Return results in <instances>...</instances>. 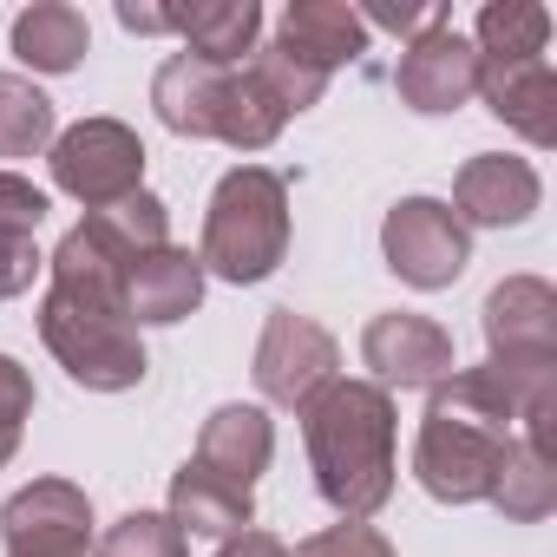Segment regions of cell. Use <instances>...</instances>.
Wrapping results in <instances>:
<instances>
[{"label":"cell","instance_id":"obj_1","mask_svg":"<svg viewBox=\"0 0 557 557\" xmlns=\"http://www.w3.org/2000/svg\"><path fill=\"white\" fill-rule=\"evenodd\" d=\"M47 269H53V289L40 302V342L53 348V361L92 394L138 387L151 361L138 329L125 322V262L86 223H73Z\"/></svg>","mask_w":557,"mask_h":557},{"label":"cell","instance_id":"obj_2","mask_svg":"<svg viewBox=\"0 0 557 557\" xmlns=\"http://www.w3.org/2000/svg\"><path fill=\"white\" fill-rule=\"evenodd\" d=\"M518 440V407L505 394V381L479 361V368H453L420 420V446H413V479L440 498V505H479L498 479L505 446Z\"/></svg>","mask_w":557,"mask_h":557},{"label":"cell","instance_id":"obj_3","mask_svg":"<svg viewBox=\"0 0 557 557\" xmlns=\"http://www.w3.org/2000/svg\"><path fill=\"white\" fill-rule=\"evenodd\" d=\"M302 413L315 492L342 518H374L394 498V400L374 381H329Z\"/></svg>","mask_w":557,"mask_h":557},{"label":"cell","instance_id":"obj_4","mask_svg":"<svg viewBox=\"0 0 557 557\" xmlns=\"http://www.w3.org/2000/svg\"><path fill=\"white\" fill-rule=\"evenodd\" d=\"M289 256V184L262 171V164H236L203 210V275L249 289L262 275H275V262Z\"/></svg>","mask_w":557,"mask_h":557},{"label":"cell","instance_id":"obj_5","mask_svg":"<svg viewBox=\"0 0 557 557\" xmlns=\"http://www.w3.org/2000/svg\"><path fill=\"white\" fill-rule=\"evenodd\" d=\"M53 158V184L86 203V210H106V203H125L132 190H145V145L132 125L119 119H79L73 132H53L47 145Z\"/></svg>","mask_w":557,"mask_h":557},{"label":"cell","instance_id":"obj_6","mask_svg":"<svg viewBox=\"0 0 557 557\" xmlns=\"http://www.w3.org/2000/svg\"><path fill=\"white\" fill-rule=\"evenodd\" d=\"M381 256L407 289H453L472 262V230L440 197H400L381 223Z\"/></svg>","mask_w":557,"mask_h":557},{"label":"cell","instance_id":"obj_7","mask_svg":"<svg viewBox=\"0 0 557 557\" xmlns=\"http://www.w3.org/2000/svg\"><path fill=\"white\" fill-rule=\"evenodd\" d=\"M335 368H342V348H335V335L322 322H309L296 309H269L262 342H256V368H249L262 400H275V407H309L329 381H342Z\"/></svg>","mask_w":557,"mask_h":557},{"label":"cell","instance_id":"obj_8","mask_svg":"<svg viewBox=\"0 0 557 557\" xmlns=\"http://www.w3.org/2000/svg\"><path fill=\"white\" fill-rule=\"evenodd\" d=\"M8 557H86L92 550V498L66 479H34L0 505Z\"/></svg>","mask_w":557,"mask_h":557},{"label":"cell","instance_id":"obj_9","mask_svg":"<svg viewBox=\"0 0 557 557\" xmlns=\"http://www.w3.org/2000/svg\"><path fill=\"white\" fill-rule=\"evenodd\" d=\"M361 361L374 368V387H440L459 361H453V335L433 315H374L361 329Z\"/></svg>","mask_w":557,"mask_h":557},{"label":"cell","instance_id":"obj_10","mask_svg":"<svg viewBox=\"0 0 557 557\" xmlns=\"http://www.w3.org/2000/svg\"><path fill=\"white\" fill-rule=\"evenodd\" d=\"M394 92L400 106L440 119V112H459L472 92H479V53L459 27H433L420 40L400 47V66H394Z\"/></svg>","mask_w":557,"mask_h":557},{"label":"cell","instance_id":"obj_11","mask_svg":"<svg viewBox=\"0 0 557 557\" xmlns=\"http://www.w3.org/2000/svg\"><path fill=\"white\" fill-rule=\"evenodd\" d=\"M537 197H544V184H537L531 158L479 151V158L459 164V177H453V203H446V210H453L466 230H511V223H524V216L537 210Z\"/></svg>","mask_w":557,"mask_h":557},{"label":"cell","instance_id":"obj_12","mask_svg":"<svg viewBox=\"0 0 557 557\" xmlns=\"http://www.w3.org/2000/svg\"><path fill=\"white\" fill-rule=\"evenodd\" d=\"M492 361H557V289L544 275H505L485 296Z\"/></svg>","mask_w":557,"mask_h":557},{"label":"cell","instance_id":"obj_13","mask_svg":"<svg viewBox=\"0 0 557 557\" xmlns=\"http://www.w3.org/2000/svg\"><path fill=\"white\" fill-rule=\"evenodd\" d=\"M197 302H203V262L177 243H164L125 269V322L132 329H171V322L197 315Z\"/></svg>","mask_w":557,"mask_h":557},{"label":"cell","instance_id":"obj_14","mask_svg":"<svg viewBox=\"0 0 557 557\" xmlns=\"http://www.w3.org/2000/svg\"><path fill=\"white\" fill-rule=\"evenodd\" d=\"M479 99L524 138V145H557V73L550 60H505L485 66L479 60Z\"/></svg>","mask_w":557,"mask_h":557},{"label":"cell","instance_id":"obj_15","mask_svg":"<svg viewBox=\"0 0 557 557\" xmlns=\"http://www.w3.org/2000/svg\"><path fill=\"white\" fill-rule=\"evenodd\" d=\"M269 459H275V426H269L262 407L230 400V407H216V413L203 420V433H197V466L216 472V479H230V485H256V479L269 472Z\"/></svg>","mask_w":557,"mask_h":557},{"label":"cell","instance_id":"obj_16","mask_svg":"<svg viewBox=\"0 0 557 557\" xmlns=\"http://www.w3.org/2000/svg\"><path fill=\"white\" fill-rule=\"evenodd\" d=\"M223 79H230V66H203V60H190V53L164 60V66H158V79H151L158 125H164V132H177V138H216Z\"/></svg>","mask_w":557,"mask_h":557},{"label":"cell","instance_id":"obj_17","mask_svg":"<svg viewBox=\"0 0 557 557\" xmlns=\"http://www.w3.org/2000/svg\"><path fill=\"white\" fill-rule=\"evenodd\" d=\"M184 537H236L256 524V498L249 485H230L216 472H203L197 459L171 479V511H164Z\"/></svg>","mask_w":557,"mask_h":557},{"label":"cell","instance_id":"obj_18","mask_svg":"<svg viewBox=\"0 0 557 557\" xmlns=\"http://www.w3.org/2000/svg\"><path fill=\"white\" fill-rule=\"evenodd\" d=\"M171 34L203 66H243V53H256L262 40V8L256 0H197V8H171Z\"/></svg>","mask_w":557,"mask_h":557},{"label":"cell","instance_id":"obj_19","mask_svg":"<svg viewBox=\"0 0 557 557\" xmlns=\"http://www.w3.org/2000/svg\"><path fill=\"white\" fill-rule=\"evenodd\" d=\"M283 47L315 66V73H335L348 60L368 53V27L355 8H342V0H289V14H283Z\"/></svg>","mask_w":557,"mask_h":557},{"label":"cell","instance_id":"obj_20","mask_svg":"<svg viewBox=\"0 0 557 557\" xmlns=\"http://www.w3.org/2000/svg\"><path fill=\"white\" fill-rule=\"evenodd\" d=\"M485 505H498L511 524H537V518H550V511H557V472H550L544 440L518 433V440L505 446V459H498V479H492Z\"/></svg>","mask_w":557,"mask_h":557},{"label":"cell","instance_id":"obj_21","mask_svg":"<svg viewBox=\"0 0 557 557\" xmlns=\"http://www.w3.org/2000/svg\"><path fill=\"white\" fill-rule=\"evenodd\" d=\"M92 47V27L79 8H66V0H40V8H27L14 21V53L34 66V73H73Z\"/></svg>","mask_w":557,"mask_h":557},{"label":"cell","instance_id":"obj_22","mask_svg":"<svg viewBox=\"0 0 557 557\" xmlns=\"http://www.w3.org/2000/svg\"><path fill=\"white\" fill-rule=\"evenodd\" d=\"M289 125V112L275 106V92L249 73V66H230V79H223V112H216V145H230V151H262V145H275V132Z\"/></svg>","mask_w":557,"mask_h":557},{"label":"cell","instance_id":"obj_23","mask_svg":"<svg viewBox=\"0 0 557 557\" xmlns=\"http://www.w3.org/2000/svg\"><path fill=\"white\" fill-rule=\"evenodd\" d=\"M544 40H550V14L537 0H485L479 8V34H472V53L485 66H505V60H544Z\"/></svg>","mask_w":557,"mask_h":557},{"label":"cell","instance_id":"obj_24","mask_svg":"<svg viewBox=\"0 0 557 557\" xmlns=\"http://www.w3.org/2000/svg\"><path fill=\"white\" fill-rule=\"evenodd\" d=\"M86 230L119 256V262H138L151 249L171 243V210L151 197V190H132L125 203H106V210H86Z\"/></svg>","mask_w":557,"mask_h":557},{"label":"cell","instance_id":"obj_25","mask_svg":"<svg viewBox=\"0 0 557 557\" xmlns=\"http://www.w3.org/2000/svg\"><path fill=\"white\" fill-rule=\"evenodd\" d=\"M47 145H53V99L21 73H0V158H34Z\"/></svg>","mask_w":557,"mask_h":557},{"label":"cell","instance_id":"obj_26","mask_svg":"<svg viewBox=\"0 0 557 557\" xmlns=\"http://www.w3.org/2000/svg\"><path fill=\"white\" fill-rule=\"evenodd\" d=\"M249 73L275 92V106H283V112H309L322 92H329V73H315V66H302L283 40H269V47H256L249 53Z\"/></svg>","mask_w":557,"mask_h":557},{"label":"cell","instance_id":"obj_27","mask_svg":"<svg viewBox=\"0 0 557 557\" xmlns=\"http://www.w3.org/2000/svg\"><path fill=\"white\" fill-rule=\"evenodd\" d=\"M99 557H184V531H177L164 511H125V518L106 531Z\"/></svg>","mask_w":557,"mask_h":557},{"label":"cell","instance_id":"obj_28","mask_svg":"<svg viewBox=\"0 0 557 557\" xmlns=\"http://www.w3.org/2000/svg\"><path fill=\"white\" fill-rule=\"evenodd\" d=\"M27 413H34V374H27L14 355H0V466L21 453Z\"/></svg>","mask_w":557,"mask_h":557},{"label":"cell","instance_id":"obj_29","mask_svg":"<svg viewBox=\"0 0 557 557\" xmlns=\"http://www.w3.org/2000/svg\"><path fill=\"white\" fill-rule=\"evenodd\" d=\"M296 557H394V544L374 531V524H329V531H315V537H302L296 544Z\"/></svg>","mask_w":557,"mask_h":557},{"label":"cell","instance_id":"obj_30","mask_svg":"<svg viewBox=\"0 0 557 557\" xmlns=\"http://www.w3.org/2000/svg\"><path fill=\"white\" fill-rule=\"evenodd\" d=\"M47 190L40 184H27L21 171H0V230L8 236H34L40 223H47Z\"/></svg>","mask_w":557,"mask_h":557},{"label":"cell","instance_id":"obj_31","mask_svg":"<svg viewBox=\"0 0 557 557\" xmlns=\"http://www.w3.org/2000/svg\"><path fill=\"white\" fill-rule=\"evenodd\" d=\"M40 269H47V256L34 249V236H8V230H0V302L27 296Z\"/></svg>","mask_w":557,"mask_h":557},{"label":"cell","instance_id":"obj_32","mask_svg":"<svg viewBox=\"0 0 557 557\" xmlns=\"http://www.w3.org/2000/svg\"><path fill=\"white\" fill-rule=\"evenodd\" d=\"M361 27H381V34H400V40H420V34H433V27H453V14L440 8H368L361 14Z\"/></svg>","mask_w":557,"mask_h":557},{"label":"cell","instance_id":"obj_33","mask_svg":"<svg viewBox=\"0 0 557 557\" xmlns=\"http://www.w3.org/2000/svg\"><path fill=\"white\" fill-rule=\"evenodd\" d=\"M216 557H289V544L283 537H275V531H236V537H223V550Z\"/></svg>","mask_w":557,"mask_h":557},{"label":"cell","instance_id":"obj_34","mask_svg":"<svg viewBox=\"0 0 557 557\" xmlns=\"http://www.w3.org/2000/svg\"><path fill=\"white\" fill-rule=\"evenodd\" d=\"M125 34H171V8H145V0H119Z\"/></svg>","mask_w":557,"mask_h":557}]
</instances>
